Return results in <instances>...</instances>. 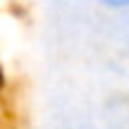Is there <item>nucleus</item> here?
Here are the masks:
<instances>
[{
	"label": "nucleus",
	"instance_id": "f257e3e1",
	"mask_svg": "<svg viewBox=\"0 0 129 129\" xmlns=\"http://www.w3.org/2000/svg\"><path fill=\"white\" fill-rule=\"evenodd\" d=\"M93 3L103 5V7H110V10H127L129 7V0H93Z\"/></svg>",
	"mask_w": 129,
	"mask_h": 129
}]
</instances>
